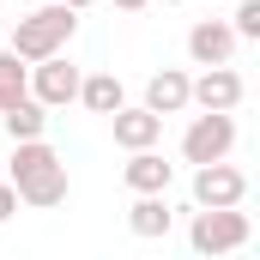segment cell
I'll return each instance as SVG.
<instances>
[{
  "instance_id": "1",
  "label": "cell",
  "mask_w": 260,
  "mask_h": 260,
  "mask_svg": "<svg viewBox=\"0 0 260 260\" xmlns=\"http://www.w3.org/2000/svg\"><path fill=\"white\" fill-rule=\"evenodd\" d=\"M6 182H12L18 206L49 212V206L67 200V164H61V151H55L49 139H30V145L12 151V176H6Z\"/></svg>"
},
{
  "instance_id": "2",
  "label": "cell",
  "mask_w": 260,
  "mask_h": 260,
  "mask_svg": "<svg viewBox=\"0 0 260 260\" xmlns=\"http://www.w3.org/2000/svg\"><path fill=\"white\" fill-rule=\"evenodd\" d=\"M73 30H79V12H67V6H37V12L18 18L12 55L24 67H37V61H49V55H61L67 43H73Z\"/></svg>"
},
{
  "instance_id": "3",
  "label": "cell",
  "mask_w": 260,
  "mask_h": 260,
  "mask_svg": "<svg viewBox=\"0 0 260 260\" xmlns=\"http://www.w3.org/2000/svg\"><path fill=\"white\" fill-rule=\"evenodd\" d=\"M248 236H254V224H248V212H242V206H224V212H194V224H188V242H194L200 260L236 254V248H248Z\"/></svg>"
},
{
  "instance_id": "4",
  "label": "cell",
  "mask_w": 260,
  "mask_h": 260,
  "mask_svg": "<svg viewBox=\"0 0 260 260\" xmlns=\"http://www.w3.org/2000/svg\"><path fill=\"white\" fill-rule=\"evenodd\" d=\"M230 145H236V115H194L182 133V157L206 170V164H230Z\"/></svg>"
},
{
  "instance_id": "5",
  "label": "cell",
  "mask_w": 260,
  "mask_h": 260,
  "mask_svg": "<svg viewBox=\"0 0 260 260\" xmlns=\"http://www.w3.org/2000/svg\"><path fill=\"white\" fill-rule=\"evenodd\" d=\"M79 67L67 61V55H49V61L30 67V103H43V109H67V103H79Z\"/></svg>"
},
{
  "instance_id": "6",
  "label": "cell",
  "mask_w": 260,
  "mask_h": 260,
  "mask_svg": "<svg viewBox=\"0 0 260 260\" xmlns=\"http://www.w3.org/2000/svg\"><path fill=\"white\" fill-rule=\"evenodd\" d=\"M248 200V176L236 164H206L194 170V206L200 212H224V206H242Z\"/></svg>"
},
{
  "instance_id": "7",
  "label": "cell",
  "mask_w": 260,
  "mask_h": 260,
  "mask_svg": "<svg viewBox=\"0 0 260 260\" xmlns=\"http://www.w3.org/2000/svg\"><path fill=\"white\" fill-rule=\"evenodd\" d=\"M188 103H200V115H236V103H242V73H236V67H206L200 79H188Z\"/></svg>"
},
{
  "instance_id": "8",
  "label": "cell",
  "mask_w": 260,
  "mask_h": 260,
  "mask_svg": "<svg viewBox=\"0 0 260 260\" xmlns=\"http://www.w3.org/2000/svg\"><path fill=\"white\" fill-rule=\"evenodd\" d=\"M230 55H236V30L224 18H200L188 30V61L194 67H230Z\"/></svg>"
},
{
  "instance_id": "9",
  "label": "cell",
  "mask_w": 260,
  "mask_h": 260,
  "mask_svg": "<svg viewBox=\"0 0 260 260\" xmlns=\"http://www.w3.org/2000/svg\"><path fill=\"white\" fill-rule=\"evenodd\" d=\"M139 109H151L157 121H164V115H182V109H188V73H182V67L151 73V79H145V103H139Z\"/></svg>"
},
{
  "instance_id": "10",
  "label": "cell",
  "mask_w": 260,
  "mask_h": 260,
  "mask_svg": "<svg viewBox=\"0 0 260 260\" xmlns=\"http://www.w3.org/2000/svg\"><path fill=\"white\" fill-rule=\"evenodd\" d=\"M109 127H115V145H121V151H151V145L164 139V121H157L151 109H115Z\"/></svg>"
},
{
  "instance_id": "11",
  "label": "cell",
  "mask_w": 260,
  "mask_h": 260,
  "mask_svg": "<svg viewBox=\"0 0 260 260\" xmlns=\"http://www.w3.org/2000/svg\"><path fill=\"white\" fill-rule=\"evenodd\" d=\"M170 224H176V212H170V200L164 194H139L127 206V230L139 242H157V236H170Z\"/></svg>"
},
{
  "instance_id": "12",
  "label": "cell",
  "mask_w": 260,
  "mask_h": 260,
  "mask_svg": "<svg viewBox=\"0 0 260 260\" xmlns=\"http://www.w3.org/2000/svg\"><path fill=\"white\" fill-rule=\"evenodd\" d=\"M170 176H176V170H170L157 151H133L127 164H121V182H127L133 194H170Z\"/></svg>"
},
{
  "instance_id": "13",
  "label": "cell",
  "mask_w": 260,
  "mask_h": 260,
  "mask_svg": "<svg viewBox=\"0 0 260 260\" xmlns=\"http://www.w3.org/2000/svg\"><path fill=\"white\" fill-rule=\"evenodd\" d=\"M79 103H85L91 115H115V109H127V91H121L115 73H85V79H79Z\"/></svg>"
},
{
  "instance_id": "14",
  "label": "cell",
  "mask_w": 260,
  "mask_h": 260,
  "mask_svg": "<svg viewBox=\"0 0 260 260\" xmlns=\"http://www.w3.org/2000/svg\"><path fill=\"white\" fill-rule=\"evenodd\" d=\"M0 121H6V133H12V145H30V139H43V127H49V109L24 97V103H12Z\"/></svg>"
},
{
  "instance_id": "15",
  "label": "cell",
  "mask_w": 260,
  "mask_h": 260,
  "mask_svg": "<svg viewBox=\"0 0 260 260\" xmlns=\"http://www.w3.org/2000/svg\"><path fill=\"white\" fill-rule=\"evenodd\" d=\"M24 97H30V67L18 61L12 49H0V115L12 103H24Z\"/></svg>"
},
{
  "instance_id": "16",
  "label": "cell",
  "mask_w": 260,
  "mask_h": 260,
  "mask_svg": "<svg viewBox=\"0 0 260 260\" xmlns=\"http://www.w3.org/2000/svg\"><path fill=\"white\" fill-rule=\"evenodd\" d=\"M224 24L236 30V43H254V37H260V0H242L236 18H224Z\"/></svg>"
},
{
  "instance_id": "17",
  "label": "cell",
  "mask_w": 260,
  "mask_h": 260,
  "mask_svg": "<svg viewBox=\"0 0 260 260\" xmlns=\"http://www.w3.org/2000/svg\"><path fill=\"white\" fill-rule=\"evenodd\" d=\"M12 212H18V194H12V182H0V224H6Z\"/></svg>"
},
{
  "instance_id": "18",
  "label": "cell",
  "mask_w": 260,
  "mask_h": 260,
  "mask_svg": "<svg viewBox=\"0 0 260 260\" xmlns=\"http://www.w3.org/2000/svg\"><path fill=\"white\" fill-rule=\"evenodd\" d=\"M55 6H67V12H85V6H97V0H55Z\"/></svg>"
},
{
  "instance_id": "19",
  "label": "cell",
  "mask_w": 260,
  "mask_h": 260,
  "mask_svg": "<svg viewBox=\"0 0 260 260\" xmlns=\"http://www.w3.org/2000/svg\"><path fill=\"white\" fill-rule=\"evenodd\" d=\"M115 6H121V12H139V6H151V0H115Z\"/></svg>"
},
{
  "instance_id": "20",
  "label": "cell",
  "mask_w": 260,
  "mask_h": 260,
  "mask_svg": "<svg viewBox=\"0 0 260 260\" xmlns=\"http://www.w3.org/2000/svg\"><path fill=\"white\" fill-rule=\"evenodd\" d=\"M164 6H182V0H164Z\"/></svg>"
}]
</instances>
